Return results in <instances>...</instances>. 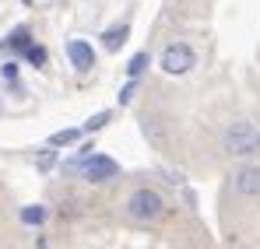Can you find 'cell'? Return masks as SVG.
<instances>
[{"label":"cell","instance_id":"obj_1","mask_svg":"<svg viewBox=\"0 0 260 249\" xmlns=\"http://www.w3.org/2000/svg\"><path fill=\"white\" fill-rule=\"evenodd\" d=\"M221 148L229 158H250L260 151V130L250 120H239V123H229L221 133Z\"/></svg>","mask_w":260,"mask_h":249},{"label":"cell","instance_id":"obj_2","mask_svg":"<svg viewBox=\"0 0 260 249\" xmlns=\"http://www.w3.org/2000/svg\"><path fill=\"white\" fill-rule=\"evenodd\" d=\"M158 67H162L166 74H173V78H183V74H190V70L197 67V53H193L186 42H169V46L162 49V56H158Z\"/></svg>","mask_w":260,"mask_h":249},{"label":"cell","instance_id":"obj_3","mask_svg":"<svg viewBox=\"0 0 260 249\" xmlns=\"http://www.w3.org/2000/svg\"><path fill=\"white\" fill-rule=\"evenodd\" d=\"M162 197H158V190H151V186H141V190H134L127 200V214L134 221H155L158 214H162Z\"/></svg>","mask_w":260,"mask_h":249},{"label":"cell","instance_id":"obj_4","mask_svg":"<svg viewBox=\"0 0 260 249\" xmlns=\"http://www.w3.org/2000/svg\"><path fill=\"white\" fill-rule=\"evenodd\" d=\"M81 172H85L88 183H106V179H113V175L120 172V165H116L109 155H88V162L81 165Z\"/></svg>","mask_w":260,"mask_h":249},{"label":"cell","instance_id":"obj_5","mask_svg":"<svg viewBox=\"0 0 260 249\" xmlns=\"http://www.w3.org/2000/svg\"><path fill=\"white\" fill-rule=\"evenodd\" d=\"M232 190L239 197H260V165H243L232 175Z\"/></svg>","mask_w":260,"mask_h":249},{"label":"cell","instance_id":"obj_6","mask_svg":"<svg viewBox=\"0 0 260 249\" xmlns=\"http://www.w3.org/2000/svg\"><path fill=\"white\" fill-rule=\"evenodd\" d=\"M67 56H71V63H74L78 70H91V67H95V53H91V46L81 42V39L67 42Z\"/></svg>","mask_w":260,"mask_h":249},{"label":"cell","instance_id":"obj_7","mask_svg":"<svg viewBox=\"0 0 260 249\" xmlns=\"http://www.w3.org/2000/svg\"><path fill=\"white\" fill-rule=\"evenodd\" d=\"M127 35H130V28L120 25V28H109V32L102 35V42H106V49H120V46L127 42Z\"/></svg>","mask_w":260,"mask_h":249},{"label":"cell","instance_id":"obj_8","mask_svg":"<svg viewBox=\"0 0 260 249\" xmlns=\"http://www.w3.org/2000/svg\"><path fill=\"white\" fill-rule=\"evenodd\" d=\"M21 221H25V225H43L46 221V207H39V204L21 207Z\"/></svg>","mask_w":260,"mask_h":249},{"label":"cell","instance_id":"obj_9","mask_svg":"<svg viewBox=\"0 0 260 249\" xmlns=\"http://www.w3.org/2000/svg\"><path fill=\"white\" fill-rule=\"evenodd\" d=\"M78 137H81V130H60V133H53V137H49V144H53V148H60V144H74Z\"/></svg>","mask_w":260,"mask_h":249},{"label":"cell","instance_id":"obj_10","mask_svg":"<svg viewBox=\"0 0 260 249\" xmlns=\"http://www.w3.org/2000/svg\"><path fill=\"white\" fill-rule=\"evenodd\" d=\"M144 67H148V53H137V56H134V60L127 63V74H130V78H137Z\"/></svg>","mask_w":260,"mask_h":249},{"label":"cell","instance_id":"obj_11","mask_svg":"<svg viewBox=\"0 0 260 249\" xmlns=\"http://www.w3.org/2000/svg\"><path fill=\"white\" fill-rule=\"evenodd\" d=\"M25 53H28V60H32L36 67H39V63H46V49H43V46H28Z\"/></svg>","mask_w":260,"mask_h":249},{"label":"cell","instance_id":"obj_12","mask_svg":"<svg viewBox=\"0 0 260 249\" xmlns=\"http://www.w3.org/2000/svg\"><path fill=\"white\" fill-rule=\"evenodd\" d=\"M11 46H14V49H28V32H25V28H18V32L11 35Z\"/></svg>","mask_w":260,"mask_h":249},{"label":"cell","instance_id":"obj_13","mask_svg":"<svg viewBox=\"0 0 260 249\" xmlns=\"http://www.w3.org/2000/svg\"><path fill=\"white\" fill-rule=\"evenodd\" d=\"M106 123H109V113H99V116H91V120L85 123V130H102Z\"/></svg>","mask_w":260,"mask_h":249},{"label":"cell","instance_id":"obj_14","mask_svg":"<svg viewBox=\"0 0 260 249\" xmlns=\"http://www.w3.org/2000/svg\"><path fill=\"white\" fill-rule=\"evenodd\" d=\"M14 74H18V70H14V63H4V78H7V81H14Z\"/></svg>","mask_w":260,"mask_h":249},{"label":"cell","instance_id":"obj_15","mask_svg":"<svg viewBox=\"0 0 260 249\" xmlns=\"http://www.w3.org/2000/svg\"><path fill=\"white\" fill-rule=\"evenodd\" d=\"M130 95H134V84H127V88L120 91V102H130Z\"/></svg>","mask_w":260,"mask_h":249},{"label":"cell","instance_id":"obj_16","mask_svg":"<svg viewBox=\"0 0 260 249\" xmlns=\"http://www.w3.org/2000/svg\"><path fill=\"white\" fill-rule=\"evenodd\" d=\"M39 165H43V168H49V165H53V151H46L43 158H39Z\"/></svg>","mask_w":260,"mask_h":249},{"label":"cell","instance_id":"obj_17","mask_svg":"<svg viewBox=\"0 0 260 249\" xmlns=\"http://www.w3.org/2000/svg\"><path fill=\"white\" fill-rule=\"evenodd\" d=\"M243 249H250V246H243Z\"/></svg>","mask_w":260,"mask_h":249}]
</instances>
